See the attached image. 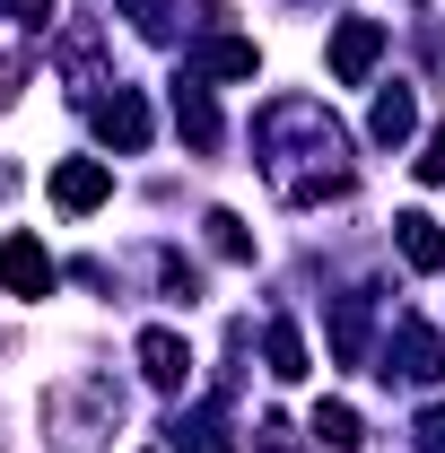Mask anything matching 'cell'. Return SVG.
I'll return each mask as SVG.
<instances>
[{"instance_id": "obj_1", "label": "cell", "mask_w": 445, "mask_h": 453, "mask_svg": "<svg viewBox=\"0 0 445 453\" xmlns=\"http://www.w3.org/2000/svg\"><path fill=\"white\" fill-rule=\"evenodd\" d=\"M254 140H262V174H271V192L288 210H315V201L349 192V131L315 96H271Z\"/></svg>"}, {"instance_id": "obj_2", "label": "cell", "mask_w": 445, "mask_h": 453, "mask_svg": "<svg viewBox=\"0 0 445 453\" xmlns=\"http://www.w3.org/2000/svg\"><path fill=\"white\" fill-rule=\"evenodd\" d=\"M113 427H122V393H113L105 375H70V384L44 393V436H53V453H97Z\"/></svg>"}, {"instance_id": "obj_3", "label": "cell", "mask_w": 445, "mask_h": 453, "mask_svg": "<svg viewBox=\"0 0 445 453\" xmlns=\"http://www.w3.org/2000/svg\"><path fill=\"white\" fill-rule=\"evenodd\" d=\"M376 375H410V384H437L445 375V332H428L419 314H402L393 323V349H385V366Z\"/></svg>"}, {"instance_id": "obj_4", "label": "cell", "mask_w": 445, "mask_h": 453, "mask_svg": "<svg viewBox=\"0 0 445 453\" xmlns=\"http://www.w3.org/2000/svg\"><path fill=\"white\" fill-rule=\"evenodd\" d=\"M88 122H97V140H105V149H122V157H140V149H149V96H140V88L97 96V105H88Z\"/></svg>"}, {"instance_id": "obj_5", "label": "cell", "mask_w": 445, "mask_h": 453, "mask_svg": "<svg viewBox=\"0 0 445 453\" xmlns=\"http://www.w3.org/2000/svg\"><path fill=\"white\" fill-rule=\"evenodd\" d=\"M376 61H385V27H376V18H340L332 27V79L340 88H367Z\"/></svg>"}, {"instance_id": "obj_6", "label": "cell", "mask_w": 445, "mask_h": 453, "mask_svg": "<svg viewBox=\"0 0 445 453\" xmlns=\"http://www.w3.org/2000/svg\"><path fill=\"white\" fill-rule=\"evenodd\" d=\"M105 201H113V166L105 157H61L53 166V210L88 219V210H105Z\"/></svg>"}, {"instance_id": "obj_7", "label": "cell", "mask_w": 445, "mask_h": 453, "mask_svg": "<svg viewBox=\"0 0 445 453\" xmlns=\"http://www.w3.org/2000/svg\"><path fill=\"white\" fill-rule=\"evenodd\" d=\"M53 280H61V262L35 235H0V288L9 296H53Z\"/></svg>"}, {"instance_id": "obj_8", "label": "cell", "mask_w": 445, "mask_h": 453, "mask_svg": "<svg viewBox=\"0 0 445 453\" xmlns=\"http://www.w3.org/2000/svg\"><path fill=\"white\" fill-rule=\"evenodd\" d=\"M167 445L175 453H236V427H227V401H192L167 418Z\"/></svg>"}, {"instance_id": "obj_9", "label": "cell", "mask_w": 445, "mask_h": 453, "mask_svg": "<svg viewBox=\"0 0 445 453\" xmlns=\"http://www.w3.org/2000/svg\"><path fill=\"white\" fill-rule=\"evenodd\" d=\"M140 375H149L158 393H183V384H192V349H183V332L149 323V332H140Z\"/></svg>"}, {"instance_id": "obj_10", "label": "cell", "mask_w": 445, "mask_h": 453, "mask_svg": "<svg viewBox=\"0 0 445 453\" xmlns=\"http://www.w3.org/2000/svg\"><path fill=\"white\" fill-rule=\"evenodd\" d=\"M175 131H183V149H192V157H210V149H219V105H210V88H201L192 70L175 79Z\"/></svg>"}, {"instance_id": "obj_11", "label": "cell", "mask_w": 445, "mask_h": 453, "mask_svg": "<svg viewBox=\"0 0 445 453\" xmlns=\"http://www.w3.org/2000/svg\"><path fill=\"white\" fill-rule=\"evenodd\" d=\"M393 244H402V262H410L419 280H437V271H445V226L428 219V210H402V219H393Z\"/></svg>"}, {"instance_id": "obj_12", "label": "cell", "mask_w": 445, "mask_h": 453, "mask_svg": "<svg viewBox=\"0 0 445 453\" xmlns=\"http://www.w3.org/2000/svg\"><path fill=\"white\" fill-rule=\"evenodd\" d=\"M367 131H376V149H402L410 131H419V96L393 79V88H376V113H367Z\"/></svg>"}, {"instance_id": "obj_13", "label": "cell", "mask_w": 445, "mask_h": 453, "mask_svg": "<svg viewBox=\"0 0 445 453\" xmlns=\"http://www.w3.org/2000/svg\"><path fill=\"white\" fill-rule=\"evenodd\" d=\"M367 332H376L367 323V288L358 296H332V357L340 366H367Z\"/></svg>"}, {"instance_id": "obj_14", "label": "cell", "mask_w": 445, "mask_h": 453, "mask_svg": "<svg viewBox=\"0 0 445 453\" xmlns=\"http://www.w3.org/2000/svg\"><path fill=\"white\" fill-rule=\"evenodd\" d=\"M262 70V53L245 44V35H210L201 53H192V79H254Z\"/></svg>"}, {"instance_id": "obj_15", "label": "cell", "mask_w": 445, "mask_h": 453, "mask_svg": "<svg viewBox=\"0 0 445 453\" xmlns=\"http://www.w3.org/2000/svg\"><path fill=\"white\" fill-rule=\"evenodd\" d=\"M262 357H271L279 384H306V375H315V366H306V340H297V323H271V332H262Z\"/></svg>"}, {"instance_id": "obj_16", "label": "cell", "mask_w": 445, "mask_h": 453, "mask_svg": "<svg viewBox=\"0 0 445 453\" xmlns=\"http://www.w3.org/2000/svg\"><path fill=\"white\" fill-rule=\"evenodd\" d=\"M315 436H324L332 453H358V445H367V427H358L349 401H324V410H315Z\"/></svg>"}, {"instance_id": "obj_17", "label": "cell", "mask_w": 445, "mask_h": 453, "mask_svg": "<svg viewBox=\"0 0 445 453\" xmlns=\"http://www.w3.org/2000/svg\"><path fill=\"white\" fill-rule=\"evenodd\" d=\"M210 253H219V262H254V235H245V219H236V210H210Z\"/></svg>"}, {"instance_id": "obj_18", "label": "cell", "mask_w": 445, "mask_h": 453, "mask_svg": "<svg viewBox=\"0 0 445 453\" xmlns=\"http://www.w3.org/2000/svg\"><path fill=\"white\" fill-rule=\"evenodd\" d=\"M122 18H131L149 44H175V0H122Z\"/></svg>"}, {"instance_id": "obj_19", "label": "cell", "mask_w": 445, "mask_h": 453, "mask_svg": "<svg viewBox=\"0 0 445 453\" xmlns=\"http://www.w3.org/2000/svg\"><path fill=\"white\" fill-rule=\"evenodd\" d=\"M158 280H167V296H175V305H192V296H201V271H192L183 253H158Z\"/></svg>"}, {"instance_id": "obj_20", "label": "cell", "mask_w": 445, "mask_h": 453, "mask_svg": "<svg viewBox=\"0 0 445 453\" xmlns=\"http://www.w3.org/2000/svg\"><path fill=\"white\" fill-rule=\"evenodd\" d=\"M410 436H419V453H445V401H437V410H419V418H410Z\"/></svg>"}, {"instance_id": "obj_21", "label": "cell", "mask_w": 445, "mask_h": 453, "mask_svg": "<svg viewBox=\"0 0 445 453\" xmlns=\"http://www.w3.org/2000/svg\"><path fill=\"white\" fill-rule=\"evenodd\" d=\"M254 436H262V453H306V445H297V427H288L279 410H271V418H262V427H254Z\"/></svg>"}, {"instance_id": "obj_22", "label": "cell", "mask_w": 445, "mask_h": 453, "mask_svg": "<svg viewBox=\"0 0 445 453\" xmlns=\"http://www.w3.org/2000/svg\"><path fill=\"white\" fill-rule=\"evenodd\" d=\"M0 18H18V27H53V0H0Z\"/></svg>"}, {"instance_id": "obj_23", "label": "cell", "mask_w": 445, "mask_h": 453, "mask_svg": "<svg viewBox=\"0 0 445 453\" xmlns=\"http://www.w3.org/2000/svg\"><path fill=\"white\" fill-rule=\"evenodd\" d=\"M18 88H27V53H0V105H18Z\"/></svg>"}, {"instance_id": "obj_24", "label": "cell", "mask_w": 445, "mask_h": 453, "mask_svg": "<svg viewBox=\"0 0 445 453\" xmlns=\"http://www.w3.org/2000/svg\"><path fill=\"white\" fill-rule=\"evenodd\" d=\"M410 166L428 174V183H445V131H428V149H419V157H410Z\"/></svg>"}, {"instance_id": "obj_25", "label": "cell", "mask_w": 445, "mask_h": 453, "mask_svg": "<svg viewBox=\"0 0 445 453\" xmlns=\"http://www.w3.org/2000/svg\"><path fill=\"white\" fill-rule=\"evenodd\" d=\"M9 192H18V166H9V157H0V201H9Z\"/></svg>"}]
</instances>
